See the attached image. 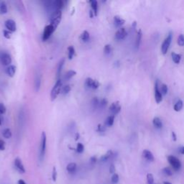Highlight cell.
<instances>
[{
    "label": "cell",
    "instance_id": "8992f818",
    "mask_svg": "<svg viewBox=\"0 0 184 184\" xmlns=\"http://www.w3.org/2000/svg\"><path fill=\"white\" fill-rule=\"evenodd\" d=\"M56 29L50 24H48L45 27L43 34V40L46 41L47 39H49L51 35L55 32Z\"/></svg>",
    "mask_w": 184,
    "mask_h": 184
},
{
    "label": "cell",
    "instance_id": "ffe728a7",
    "mask_svg": "<svg viewBox=\"0 0 184 184\" xmlns=\"http://www.w3.org/2000/svg\"><path fill=\"white\" fill-rule=\"evenodd\" d=\"M114 118L115 116L114 115H110L106 119V122H105V125L107 127H112L113 125H114Z\"/></svg>",
    "mask_w": 184,
    "mask_h": 184
},
{
    "label": "cell",
    "instance_id": "1f68e13d",
    "mask_svg": "<svg viewBox=\"0 0 184 184\" xmlns=\"http://www.w3.org/2000/svg\"><path fill=\"white\" fill-rule=\"evenodd\" d=\"M70 90H71V86L70 85H66L64 86L62 88V89H61V93L63 95H66V94H68V93H69V92L70 91Z\"/></svg>",
    "mask_w": 184,
    "mask_h": 184
},
{
    "label": "cell",
    "instance_id": "277c9868",
    "mask_svg": "<svg viewBox=\"0 0 184 184\" xmlns=\"http://www.w3.org/2000/svg\"><path fill=\"white\" fill-rule=\"evenodd\" d=\"M46 142H47V136L45 132H43L41 134V142H40V158L41 160L44 158L46 150Z\"/></svg>",
    "mask_w": 184,
    "mask_h": 184
},
{
    "label": "cell",
    "instance_id": "6da1fadb",
    "mask_svg": "<svg viewBox=\"0 0 184 184\" xmlns=\"http://www.w3.org/2000/svg\"><path fill=\"white\" fill-rule=\"evenodd\" d=\"M61 18H62V12H61V10H56V12H54L52 14L51 17H50V24L53 26L56 30L58 24L61 22Z\"/></svg>",
    "mask_w": 184,
    "mask_h": 184
},
{
    "label": "cell",
    "instance_id": "680465c9",
    "mask_svg": "<svg viewBox=\"0 0 184 184\" xmlns=\"http://www.w3.org/2000/svg\"><path fill=\"white\" fill-rule=\"evenodd\" d=\"M1 125V118H0V125Z\"/></svg>",
    "mask_w": 184,
    "mask_h": 184
},
{
    "label": "cell",
    "instance_id": "9c48e42d",
    "mask_svg": "<svg viewBox=\"0 0 184 184\" xmlns=\"http://www.w3.org/2000/svg\"><path fill=\"white\" fill-rule=\"evenodd\" d=\"M127 35V32L126 29L124 27H121L119 28L117 31L115 33V38L117 40H122L125 39V37Z\"/></svg>",
    "mask_w": 184,
    "mask_h": 184
},
{
    "label": "cell",
    "instance_id": "4fadbf2b",
    "mask_svg": "<svg viewBox=\"0 0 184 184\" xmlns=\"http://www.w3.org/2000/svg\"><path fill=\"white\" fill-rule=\"evenodd\" d=\"M142 155H143V157L145 158L147 160L150 161V162H153L155 160L153 154L148 150H144L143 152H142Z\"/></svg>",
    "mask_w": 184,
    "mask_h": 184
},
{
    "label": "cell",
    "instance_id": "5b68a950",
    "mask_svg": "<svg viewBox=\"0 0 184 184\" xmlns=\"http://www.w3.org/2000/svg\"><path fill=\"white\" fill-rule=\"evenodd\" d=\"M168 160L169 163L172 165L173 169L178 171L181 168V162L176 157L173 155H169L168 157Z\"/></svg>",
    "mask_w": 184,
    "mask_h": 184
},
{
    "label": "cell",
    "instance_id": "8fae6325",
    "mask_svg": "<svg viewBox=\"0 0 184 184\" xmlns=\"http://www.w3.org/2000/svg\"><path fill=\"white\" fill-rule=\"evenodd\" d=\"M5 27L7 29V30L10 31L11 33H13V32H15L17 30V25H16V22H15L12 20H7L6 21L5 23Z\"/></svg>",
    "mask_w": 184,
    "mask_h": 184
},
{
    "label": "cell",
    "instance_id": "484cf974",
    "mask_svg": "<svg viewBox=\"0 0 184 184\" xmlns=\"http://www.w3.org/2000/svg\"><path fill=\"white\" fill-rule=\"evenodd\" d=\"M75 53H76V50H75V48L73 47V46H69L68 47V59L71 60L73 59V56H75Z\"/></svg>",
    "mask_w": 184,
    "mask_h": 184
},
{
    "label": "cell",
    "instance_id": "db71d44e",
    "mask_svg": "<svg viewBox=\"0 0 184 184\" xmlns=\"http://www.w3.org/2000/svg\"><path fill=\"white\" fill-rule=\"evenodd\" d=\"M18 184H27V183H26L24 181L22 180V179H20V180L18 181Z\"/></svg>",
    "mask_w": 184,
    "mask_h": 184
},
{
    "label": "cell",
    "instance_id": "8d00e7d4",
    "mask_svg": "<svg viewBox=\"0 0 184 184\" xmlns=\"http://www.w3.org/2000/svg\"><path fill=\"white\" fill-rule=\"evenodd\" d=\"M178 44L180 46H184V35L181 34L178 38Z\"/></svg>",
    "mask_w": 184,
    "mask_h": 184
},
{
    "label": "cell",
    "instance_id": "4316f807",
    "mask_svg": "<svg viewBox=\"0 0 184 184\" xmlns=\"http://www.w3.org/2000/svg\"><path fill=\"white\" fill-rule=\"evenodd\" d=\"M2 135H3V137H4V138H6V139H10V138H11L12 135L11 130L9 128L4 129L2 132Z\"/></svg>",
    "mask_w": 184,
    "mask_h": 184
},
{
    "label": "cell",
    "instance_id": "f35d334b",
    "mask_svg": "<svg viewBox=\"0 0 184 184\" xmlns=\"http://www.w3.org/2000/svg\"><path fill=\"white\" fill-rule=\"evenodd\" d=\"M119 175L116 174V173L113 174V176H112V183H114V184L117 183L118 182H119Z\"/></svg>",
    "mask_w": 184,
    "mask_h": 184
},
{
    "label": "cell",
    "instance_id": "d6986e66",
    "mask_svg": "<svg viewBox=\"0 0 184 184\" xmlns=\"http://www.w3.org/2000/svg\"><path fill=\"white\" fill-rule=\"evenodd\" d=\"M76 168H77V165L75 162H70L66 167V170L68 173H73L76 171Z\"/></svg>",
    "mask_w": 184,
    "mask_h": 184
},
{
    "label": "cell",
    "instance_id": "ac0fdd59",
    "mask_svg": "<svg viewBox=\"0 0 184 184\" xmlns=\"http://www.w3.org/2000/svg\"><path fill=\"white\" fill-rule=\"evenodd\" d=\"M153 123L154 127H155L158 129H161L162 127V122L161 119L158 116L155 117L153 120Z\"/></svg>",
    "mask_w": 184,
    "mask_h": 184
},
{
    "label": "cell",
    "instance_id": "2e32d148",
    "mask_svg": "<svg viewBox=\"0 0 184 184\" xmlns=\"http://www.w3.org/2000/svg\"><path fill=\"white\" fill-rule=\"evenodd\" d=\"M142 33L141 30H139V31L137 32V36H136V40H135V47L136 49H138L141 43V40H142Z\"/></svg>",
    "mask_w": 184,
    "mask_h": 184
},
{
    "label": "cell",
    "instance_id": "ee69618b",
    "mask_svg": "<svg viewBox=\"0 0 184 184\" xmlns=\"http://www.w3.org/2000/svg\"><path fill=\"white\" fill-rule=\"evenodd\" d=\"M17 7H20V10H19L20 12H24V5H23V3L22 1H17Z\"/></svg>",
    "mask_w": 184,
    "mask_h": 184
},
{
    "label": "cell",
    "instance_id": "7c38bea8",
    "mask_svg": "<svg viewBox=\"0 0 184 184\" xmlns=\"http://www.w3.org/2000/svg\"><path fill=\"white\" fill-rule=\"evenodd\" d=\"M15 166L16 169L20 173H25V168H24V165H23L21 159L19 158H17L15 160Z\"/></svg>",
    "mask_w": 184,
    "mask_h": 184
},
{
    "label": "cell",
    "instance_id": "681fc988",
    "mask_svg": "<svg viewBox=\"0 0 184 184\" xmlns=\"http://www.w3.org/2000/svg\"><path fill=\"white\" fill-rule=\"evenodd\" d=\"M109 172L110 173H112V174H114V172H115V166L114 165H111V166H110L109 168Z\"/></svg>",
    "mask_w": 184,
    "mask_h": 184
},
{
    "label": "cell",
    "instance_id": "f5cc1de1",
    "mask_svg": "<svg viewBox=\"0 0 184 184\" xmlns=\"http://www.w3.org/2000/svg\"><path fill=\"white\" fill-rule=\"evenodd\" d=\"M171 135H172V138H173V140L176 141V139H177V136H176V133H175V132H172Z\"/></svg>",
    "mask_w": 184,
    "mask_h": 184
},
{
    "label": "cell",
    "instance_id": "52a82bcc",
    "mask_svg": "<svg viewBox=\"0 0 184 184\" xmlns=\"http://www.w3.org/2000/svg\"><path fill=\"white\" fill-rule=\"evenodd\" d=\"M0 61L2 65L5 66H10L12 63V58L10 55L7 53H2L0 55Z\"/></svg>",
    "mask_w": 184,
    "mask_h": 184
},
{
    "label": "cell",
    "instance_id": "e0dca14e",
    "mask_svg": "<svg viewBox=\"0 0 184 184\" xmlns=\"http://www.w3.org/2000/svg\"><path fill=\"white\" fill-rule=\"evenodd\" d=\"M90 4H91V8L93 10V12L95 16L98 15V1L96 0H91L90 1Z\"/></svg>",
    "mask_w": 184,
    "mask_h": 184
},
{
    "label": "cell",
    "instance_id": "60d3db41",
    "mask_svg": "<svg viewBox=\"0 0 184 184\" xmlns=\"http://www.w3.org/2000/svg\"><path fill=\"white\" fill-rule=\"evenodd\" d=\"M57 170H56V167H53V172H52V179H53V181H56V180H57Z\"/></svg>",
    "mask_w": 184,
    "mask_h": 184
},
{
    "label": "cell",
    "instance_id": "7bdbcfd3",
    "mask_svg": "<svg viewBox=\"0 0 184 184\" xmlns=\"http://www.w3.org/2000/svg\"><path fill=\"white\" fill-rule=\"evenodd\" d=\"M3 35H4V38H7V39H10L12 37V33L7 30H5L3 31Z\"/></svg>",
    "mask_w": 184,
    "mask_h": 184
},
{
    "label": "cell",
    "instance_id": "6f0895ef",
    "mask_svg": "<svg viewBox=\"0 0 184 184\" xmlns=\"http://www.w3.org/2000/svg\"><path fill=\"white\" fill-rule=\"evenodd\" d=\"M163 184H172L171 183H170V182H164V183Z\"/></svg>",
    "mask_w": 184,
    "mask_h": 184
},
{
    "label": "cell",
    "instance_id": "603a6c76",
    "mask_svg": "<svg viewBox=\"0 0 184 184\" xmlns=\"http://www.w3.org/2000/svg\"><path fill=\"white\" fill-rule=\"evenodd\" d=\"M112 155H113V152L112 151V150H109V151L107 152V153H105L104 155H102V157H101L100 160L102 161V162H105V161L108 160L112 156Z\"/></svg>",
    "mask_w": 184,
    "mask_h": 184
},
{
    "label": "cell",
    "instance_id": "c3c4849f",
    "mask_svg": "<svg viewBox=\"0 0 184 184\" xmlns=\"http://www.w3.org/2000/svg\"><path fill=\"white\" fill-rule=\"evenodd\" d=\"M5 150V142L2 139H0V150Z\"/></svg>",
    "mask_w": 184,
    "mask_h": 184
},
{
    "label": "cell",
    "instance_id": "11a10c76",
    "mask_svg": "<svg viewBox=\"0 0 184 184\" xmlns=\"http://www.w3.org/2000/svg\"><path fill=\"white\" fill-rule=\"evenodd\" d=\"M79 137H80V135H79V133H76V137H75V140H77V139H79Z\"/></svg>",
    "mask_w": 184,
    "mask_h": 184
},
{
    "label": "cell",
    "instance_id": "bcb514c9",
    "mask_svg": "<svg viewBox=\"0 0 184 184\" xmlns=\"http://www.w3.org/2000/svg\"><path fill=\"white\" fill-rule=\"evenodd\" d=\"M107 103H108V102H107V99H104V98L99 101V105H100L102 107H105L107 105Z\"/></svg>",
    "mask_w": 184,
    "mask_h": 184
},
{
    "label": "cell",
    "instance_id": "74e56055",
    "mask_svg": "<svg viewBox=\"0 0 184 184\" xmlns=\"http://www.w3.org/2000/svg\"><path fill=\"white\" fill-rule=\"evenodd\" d=\"M84 150V146L82 143L79 142L77 144V147H76V151L79 153H82Z\"/></svg>",
    "mask_w": 184,
    "mask_h": 184
},
{
    "label": "cell",
    "instance_id": "f546056e",
    "mask_svg": "<svg viewBox=\"0 0 184 184\" xmlns=\"http://www.w3.org/2000/svg\"><path fill=\"white\" fill-rule=\"evenodd\" d=\"M76 75V72L73 70H68V72L66 73L65 76V79L66 80H68V79H70L71 78H73V76H75Z\"/></svg>",
    "mask_w": 184,
    "mask_h": 184
},
{
    "label": "cell",
    "instance_id": "4dcf8cb0",
    "mask_svg": "<svg viewBox=\"0 0 184 184\" xmlns=\"http://www.w3.org/2000/svg\"><path fill=\"white\" fill-rule=\"evenodd\" d=\"M40 85H41V78L39 77V76H38L35 81V91H36V92L39 91L40 88Z\"/></svg>",
    "mask_w": 184,
    "mask_h": 184
},
{
    "label": "cell",
    "instance_id": "836d02e7",
    "mask_svg": "<svg viewBox=\"0 0 184 184\" xmlns=\"http://www.w3.org/2000/svg\"><path fill=\"white\" fill-rule=\"evenodd\" d=\"M161 93H162V95H166L168 93V86L166 84H163L161 85V89H160Z\"/></svg>",
    "mask_w": 184,
    "mask_h": 184
},
{
    "label": "cell",
    "instance_id": "ab89813d",
    "mask_svg": "<svg viewBox=\"0 0 184 184\" xmlns=\"http://www.w3.org/2000/svg\"><path fill=\"white\" fill-rule=\"evenodd\" d=\"M162 172H163L164 174L166 175V176H171L173 175L172 171H171V168H164L163 169H162Z\"/></svg>",
    "mask_w": 184,
    "mask_h": 184
},
{
    "label": "cell",
    "instance_id": "d4e9b609",
    "mask_svg": "<svg viewBox=\"0 0 184 184\" xmlns=\"http://www.w3.org/2000/svg\"><path fill=\"white\" fill-rule=\"evenodd\" d=\"M90 38V35L89 33H88V31L86 30H84L82 33H81V36H80V39L84 42H87V41L89 40Z\"/></svg>",
    "mask_w": 184,
    "mask_h": 184
},
{
    "label": "cell",
    "instance_id": "3957f363",
    "mask_svg": "<svg viewBox=\"0 0 184 184\" xmlns=\"http://www.w3.org/2000/svg\"><path fill=\"white\" fill-rule=\"evenodd\" d=\"M173 40V33L171 32H170L169 34H168L167 38H165V40L162 43V46H161V52L163 55H165L167 53V52L168 51V49H169L170 45H171V42H172Z\"/></svg>",
    "mask_w": 184,
    "mask_h": 184
},
{
    "label": "cell",
    "instance_id": "d6a6232c",
    "mask_svg": "<svg viewBox=\"0 0 184 184\" xmlns=\"http://www.w3.org/2000/svg\"><path fill=\"white\" fill-rule=\"evenodd\" d=\"M112 46L109 44H107V45L104 46V52L106 55H109L112 53Z\"/></svg>",
    "mask_w": 184,
    "mask_h": 184
},
{
    "label": "cell",
    "instance_id": "ba28073f",
    "mask_svg": "<svg viewBox=\"0 0 184 184\" xmlns=\"http://www.w3.org/2000/svg\"><path fill=\"white\" fill-rule=\"evenodd\" d=\"M121 109H122V107H121L119 102H113V103L109 107L110 112L112 113V115H114V116L120 112Z\"/></svg>",
    "mask_w": 184,
    "mask_h": 184
},
{
    "label": "cell",
    "instance_id": "7a4b0ae2",
    "mask_svg": "<svg viewBox=\"0 0 184 184\" xmlns=\"http://www.w3.org/2000/svg\"><path fill=\"white\" fill-rule=\"evenodd\" d=\"M62 81H61V79H58L57 81H56V84L54 85V86L53 87L51 90V93H50V98H51V101L56 100V98L58 97V95L61 93V89H62Z\"/></svg>",
    "mask_w": 184,
    "mask_h": 184
},
{
    "label": "cell",
    "instance_id": "5bb4252c",
    "mask_svg": "<svg viewBox=\"0 0 184 184\" xmlns=\"http://www.w3.org/2000/svg\"><path fill=\"white\" fill-rule=\"evenodd\" d=\"M114 22L116 27H120L121 28L122 26L124 25V24L125 23V20L124 19H122L121 17L116 15V16H114Z\"/></svg>",
    "mask_w": 184,
    "mask_h": 184
},
{
    "label": "cell",
    "instance_id": "d590c367",
    "mask_svg": "<svg viewBox=\"0 0 184 184\" xmlns=\"http://www.w3.org/2000/svg\"><path fill=\"white\" fill-rule=\"evenodd\" d=\"M106 130H107V126L106 125H99L97 127V129H96V131L98 132H105Z\"/></svg>",
    "mask_w": 184,
    "mask_h": 184
},
{
    "label": "cell",
    "instance_id": "f6af8a7d",
    "mask_svg": "<svg viewBox=\"0 0 184 184\" xmlns=\"http://www.w3.org/2000/svg\"><path fill=\"white\" fill-rule=\"evenodd\" d=\"M6 111H7V109H6L5 106L2 103H0V114H5Z\"/></svg>",
    "mask_w": 184,
    "mask_h": 184
},
{
    "label": "cell",
    "instance_id": "30bf717a",
    "mask_svg": "<svg viewBox=\"0 0 184 184\" xmlns=\"http://www.w3.org/2000/svg\"><path fill=\"white\" fill-rule=\"evenodd\" d=\"M155 99L156 102L158 104L160 103L162 100V94L161 93L160 90L159 89L158 82H156L155 85Z\"/></svg>",
    "mask_w": 184,
    "mask_h": 184
},
{
    "label": "cell",
    "instance_id": "f907efd6",
    "mask_svg": "<svg viewBox=\"0 0 184 184\" xmlns=\"http://www.w3.org/2000/svg\"><path fill=\"white\" fill-rule=\"evenodd\" d=\"M96 160H97V159H96V158L95 157V156H93V157H91V159H90V162H91V163H92V164L96 163Z\"/></svg>",
    "mask_w": 184,
    "mask_h": 184
},
{
    "label": "cell",
    "instance_id": "b9f144b4",
    "mask_svg": "<svg viewBox=\"0 0 184 184\" xmlns=\"http://www.w3.org/2000/svg\"><path fill=\"white\" fill-rule=\"evenodd\" d=\"M99 86H100V84H99V81L96 80V79H93V83H92V86H91L92 89H97L99 87Z\"/></svg>",
    "mask_w": 184,
    "mask_h": 184
},
{
    "label": "cell",
    "instance_id": "f1b7e54d",
    "mask_svg": "<svg viewBox=\"0 0 184 184\" xmlns=\"http://www.w3.org/2000/svg\"><path fill=\"white\" fill-rule=\"evenodd\" d=\"M0 13L2 15L7 13V6L4 1H1L0 3Z\"/></svg>",
    "mask_w": 184,
    "mask_h": 184
},
{
    "label": "cell",
    "instance_id": "9a60e30c",
    "mask_svg": "<svg viewBox=\"0 0 184 184\" xmlns=\"http://www.w3.org/2000/svg\"><path fill=\"white\" fill-rule=\"evenodd\" d=\"M5 72L6 73H7V76H9L10 77H14L15 73H16V66H15L13 65H10V66H8L6 68Z\"/></svg>",
    "mask_w": 184,
    "mask_h": 184
},
{
    "label": "cell",
    "instance_id": "7402d4cb",
    "mask_svg": "<svg viewBox=\"0 0 184 184\" xmlns=\"http://www.w3.org/2000/svg\"><path fill=\"white\" fill-rule=\"evenodd\" d=\"M183 101L181 100V99H179V100L177 101V102H176V103L175 104L173 108H174V110L176 112H180L181 110L183 109Z\"/></svg>",
    "mask_w": 184,
    "mask_h": 184
},
{
    "label": "cell",
    "instance_id": "e575fe53",
    "mask_svg": "<svg viewBox=\"0 0 184 184\" xmlns=\"http://www.w3.org/2000/svg\"><path fill=\"white\" fill-rule=\"evenodd\" d=\"M147 181H148V184H153L154 183V177L152 173H148L147 174Z\"/></svg>",
    "mask_w": 184,
    "mask_h": 184
},
{
    "label": "cell",
    "instance_id": "83f0119b",
    "mask_svg": "<svg viewBox=\"0 0 184 184\" xmlns=\"http://www.w3.org/2000/svg\"><path fill=\"white\" fill-rule=\"evenodd\" d=\"M64 63H65V59L63 58V59H61V61H60L59 64H58V69H57V76L58 79H59V76L61 73V70H62V68H63V67Z\"/></svg>",
    "mask_w": 184,
    "mask_h": 184
},
{
    "label": "cell",
    "instance_id": "44dd1931",
    "mask_svg": "<svg viewBox=\"0 0 184 184\" xmlns=\"http://www.w3.org/2000/svg\"><path fill=\"white\" fill-rule=\"evenodd\" d=\"M171 56H172V59L175 63H176V64L180 63L181 60V55L178 54V53H174V52H173V53H171Z\"/></svg>",
    "mask_w": 184,
    "mask_h": 184
},
{
    "label": "cell",
    "instance_id": "7dc6e473",
    "mask_svg": "<svg viewBox=\"0 0 184 184\" xmlns=\"http://www.w3.org/2000/svg\"><path fill=\"white\" fill-rule=\"evenodd\" d=\"M92 104H93V106H95V107H96V106L99 105V99H98L96 97L93 98V100H92Z\"/></svg>",
    "mask_w": 184,
    "mask_h": 184
},
{
    "label": "cell",
    "instance_id": "cb8c5ba5",
    "mask_svg": "<svg viewBox=\"0 0 184 184\" xmlns=\"http://www.w3.org/2000/svg\"><path fill=\"white\" fill-rule=\"evenodd\" d=\"M54 7L56 8V10H61V9L63 8L64 3L62 0H56L53 3Z\"/></svg>",
    "mask_w": 184,
    "mask_h": 184
},
{
    "label": "cell",
    "instance_id": "9f6ffc18",
    "mask_svg": "<svg viewBox=\"0 0 184 184\" xmlns=\"http://www.w3.org/2000/svg\"><path fill=\"white\" fill-rule=\"evenodd\" d=\"M93 12H92V10H91V11H89V14H90V17L91 18H93V15H94V14H93Z\"/></svg>",
    "mask_w": 184,
    "mask_h": 184
},
{
    "label": "cell",
    "instance_id": "816d5d0a",
    "mask_svg": "<svg viewBox=\"0 0 184 184\" xmlns=\"http://www.w3.org/2000/svg\"><path fill=\"white\" fill-rule=\"evenodd\" d=\"M178 152L181 154L184 155V146H181L178 148Z\"/></svg>",
    "mask_w": 184,
    "mask_h": 184
}]
</instances>
